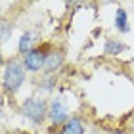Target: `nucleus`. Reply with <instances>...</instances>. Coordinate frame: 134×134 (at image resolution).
<instances>
[{
  "instance_id": "1",
  "label": "nucleus",
  "mask_w": 134,
  "mask_h": 134,
  "mask_svg": "<svg viewBox=\"0 0 134 134\" xmlns=\"http://www.w3.org/2000/svg\"><path fill=\"white\" fill-rule=\"evenodd\" d=\"M23 79H25V73H23L21 63H17V62H10L8 65H6L2 81H4V88L8 90V92H15V90L21 86Z\"/></svg>"
},
{
  "instance_id": "9",
  "label": "nucleus",
  "mask_w": 134,
  "mask_h": 134,
  "mask_svg": "<svg viewBox=\"0 0 134 134\" xmlns=\"http://www.w3.org/2000/svg\"><path fill=\"white\" fill-rule=\"evenodd\" d=\"M121 50H123V44L117 42V40H109L107 46H105V52H107V54H119Z\"/></svg>"
},
{
  "instance_id": "6",
  "label": "nucleus",
  "mask_w": 134,
  "mask_h": 134,
  "mask_svg": "<svg viewBox=\"0 0 134 134\" xmlns=\"http://www.w3.org/2000/svg\"><path fill=\"white\" fill-rule=\"evenodd\" d=\"M36 40V33H33V31H29V33H25L19 38V52H27V50H31V46H33V42Z\"/></svg>"
},
{
  "instance_id": "8",
  "label": "nucleus",
  "mask_w": 134,
  "mask_h": 134,
  "mask_svg": "<svg viewBox=\"0 0 134 134\" xmlns=\"http://www.w3.org/2000/svg\"><path fill=\"white\" fill-rule=\"evenodd\" d=\"M115 23H117L119 31H123V33L129 31V23H126V12H125V10H119V12H117V19H115Z\"/></svg>"
},
{
  "instance_id": "12",
  "label": "nucleus",
  "mask_w": 134,
  "mask_h": 134,
  "mask_svg": "<svg viewBox=\"0 0 134 134\" xmlns=\"http://www.w3.org/2000/svg\"><path fill=\"white\" fill-rule=\"evenodd\" d=\"M0 113H2V105H0Z\"/></svg>"
},
{
  "instance_id": "10",
  "label": "nucleus",
  "mask_w": 134,
  "mask_h": 134,
  "mask_svg": "<svg viewBox=\"0 0 134 134\" xmlns=\"http://www.w3.org/2000/svg\"><path fill=\"white\" fill-rule=\"evenodd\" d=\"M10 33H12L10 25H0V42L8 40V38H10Z\"/></svg>"
},
{
  "instance_id": "5",
  "label": "nucleus",
  "mask_w": 134,
  "mask_h": 134,
  "mask_svg": "<svg viewBox=\"0 0 134 134\" xmlns=\"http://www.w3.org/2000/svg\"><path fill=\"white\" fill-rule=\"evenodd\" d=\"M82 132H84V126L81 123V119H71L62 130V134H82Z\"/></svg>"
},
{
  "instance_id": "2",
  "label": "nucleus",
  "mask_w": 134,
  "mask_h": 134,
  "mask_svg": "<svg viewBox=\"0 0 134 134\" xmlns=\"http://www.w3.org/2000/svg\"><path fill=\"white\" fill-rule=\"evenodd\" d=\"M44 111H46V107H44V102L42 100H36V98H29L25 103H23V113L27 115L31 121H42V117H44Z\"/></svg>"
},
{
  "instance_id": "7",
  "label": "nucleus",
  "mask_w": 134,
  "mask_h": 134,
  "mask_svg": "<svg viewBox=\"0 0 134 134\" xmlns=\"http://www.w3.org/2000/svg\"><path fill=\"white\" fill-rule=\"evenodd\" d=\"M62 63V54H50L46 59H44V67H46V71H54L56 67Z\"/></svg>"
},
{
  "instance_id": "11",
  "label": "nucleus",
  "mask_w": 134,
  "mask_h": 134,
  "mask_svg": "<svg viewBox=\"0 0 134 134\" xmlns=\"http://www.w3.org/2000/svg\"><path fill=\"white\" fill-rule=\"evenodd\" d=\"M111 134H123V132H111Z\"/></svg>"
},
{
  "instance_id": "3",
  "label": "nucleus",
  "mask_w": 134,
  "mask_h": 134,
  "mask_svg": "<svg viewBox=\"0 0 134 134\" xmlns=\"http://www.w3.org/2000/svg\"><path fill=\"white\" fill-rule=\"evenodd\" d=\"M44 59H46V56L40 50H33L25 56V67L31 71H38L40 67H44Z\"/></svg>"
},
{
  "instance_id": "4",
  "label": "nucleus",
  "mask_w": 134,
  "mask_h": 134,
  "mask_svg": "<svg viewBox=\"0 0 134 134\" xmlns=\"http://www.w3.org/2000/svg\"><path fill=\"white\" fill-rule=\"evenodd\" d=\"M65 119H67L65 105L62 102H54L52 107H50V121H52V123H56V125H59V123H63Z\"/></svg>"
}]
</instances>
